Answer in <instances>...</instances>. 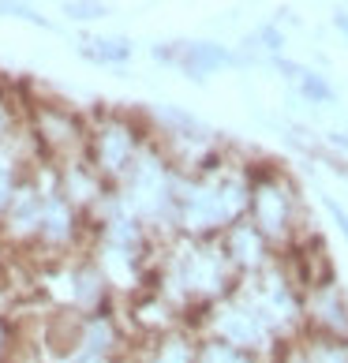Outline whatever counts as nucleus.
<instances>
[{"mask_svg": "<svg viewBox=\"0 0 348 363\" xmlns=\"http://www.w3.org/2000/svg\"><path fill=\"white\" fill-rule=\"evenodd\" d=\"M251 169L255 161L221 150L198 172H180L172 233L187 240H221L232 225H240L247 218Z\"/></svg>", "mask_w": 348, "mask_h": 363, "instance_id": "1", "label": "nucleus"}, {"mask_svg": "<svg viewBox=\"0 0 348 363\" xmlns=\"http://www.w3.org/2000/svg\"><path fill=\"white\" fill-rule=\"evenodd\" d=\"M236 285H240V277L232 274L218 240L172 236L157 247L150 289H157L187 318L191 333H195L198 315L210 311L213 303H221L225 296H232Z\"/></svg>", "mask_w": 348, "mask_h": 363, "instance_id": "2", "label": "nucleus"}, {"mask_svg": "<svg viewBox=\"0 0 348 363\" xmlns=\"http://www.w3.org/2000/svg\"><path fill=\"white\" fill-rule=\"evenodd\" d=\"M176 187L180 172L172 169V161L162 154V146L150 139V146L135 161V169L124 177V184L116 187V199L135 221H142L157 236V244L172 240V213H176Z\"/></svg>", "mask_w": 348, "mask_h": 363, "instance_id": "3", "label": "nucleus"}, {"mask_svg": "<svg viewBox=\"0 0 348 363\" xmlns=\"http://www.w3.org/2000/svg\"><path fill=\"white\" fill-rule=\"evenodd\" d=\"M247 221L281 251L296 247L307 236V210L296 180L281 165H259L251 169V199H247Z\"/></svg>", "mask_w": 348, "mask_h": 363, "instance_id": "4", "label": "nucleus"}, {"mask_svg": "<svg viewBox=\"0 0 348 363\" xmlns=\"http://www.w3.org/2000/svg\"><path fill=\"white\" fill-rule=\"evenodd\" d=\"M150 146V128L146 116L124 113V109H101L90 116V135H86V161L116 191L124 177L135 169V161Z\"/></svg>", "mask_w": 348, "mask_h": 363, "instance_id": "5", "label": "nucleus"}, {"mask_svg": "<svg viewBox=\"0 0 348 363\" xmlns=\"http://www.w3.org/2000/svg\"><path fill=\"white\" fill-rule=\"evenodd\" d=\"M195 337H213V341H225L232 348H244V352H255L262 359H274L281 352V333L270 326V318H266L255 303L247 300L244 292L225 296L221 303H213L210 311L198 315L195 322Z\"/></svg>", "mask_w": 348, "mask_h": 363, "instance_id": "6", "label": "nucleus"}, {"mask_svg": "<svg viewBox=\"0 0 348 363\" xmlns=\"http://www.w3.org/2000/svg\"><path fill=\"white\" fill-rule=\"evenodd\" d=\"M26 135L38 146L45 165H68V161L86 157V135L90 120L79 116L64 101H30L26 105Z\"/></svg>", "mask_w": 348, "mask_h": 363, "instance_id": "7", "label": "nucleus"}, {"mask_svg": "<svg viewBox=\"0 0 348 363\" xmlns=\"http://www.w3.org/2000/svg\"><path fill=\"white\" fill-rule=\"evenodd\" d=\"M45 292L57 300V311H72V315H101L113 303V289L105 274L94 266V259L72 255V259H57L45 266Z\"/></svg>", "mask_w": 348, "mask_h": 363, "instance_id": "8", "label": "nucleus"}, {"mask_svg": "<svg viewBox=\"0 0 348 363\" xmlns=\"http://www.w3.org/2000/svg\"><path fill=\"white\" fill-rule=\"evenodd\" d=\"M303 333L348 345V292L337 281L303 292Z\"/></svg>", "mask_w": 348, "mask_h": 363, "instance_id": "9", "label": "nucleus"}, {"mask_svg": "<svg viewBox=\"0 0 348 363\" xmlns=\"http://www.w3.org/2000/svg\"><path fill=\"white\" fill-rule=\"evenodd\" d=\"M221 251H225V259H229V266H232V274L240 277V281H247V277H259L262 270H270V266L277 262V247L266 240L255 225H251L247 218L240 221V225H232L229 233H225L221 240Z\"/></svg>", "mask_w": 348, "mask_h": 363, "instance_id": "10", "label": "nucleus"}, {"mask_svg": "<svg viewBox=\"0 0 348 363\" xmlns=\"http://www.w3.org/2000/svg\"><path fill=\"white\" fill-rule=\"evenodd\" d=\"M38 161H42V154H38V146L30 143V135H26V128L16 139L0 143V221H4V213L11 206V199H16V191H19V184L26 180V172H30Z\"/></svg>", "mask_w": 348, "mask_h": 363, "instance_id": "11", "label": "nucleus"}, {"mask_svg": "<svg viewBox=\"0 0 348 363\" xmlns=\"http://www.w3.org/2000/svg\"><path fill=\"white\" fill-rule=\"evenodd\" d=\"M154 57L176 64V68H184L191 79H206V75L229 68V64L236 60L232 52L225 49V45H218V42H180V45H172V49L157 45Z\"/></svg>", "mask_w": 348, "mask_h": 363, "instance_id": "12", "label": "nucleus"}, {"mask_svg": "<svg viewBox=\"0 0 348 363\" xmlns=\"http://www.w3.org/2000/svg\"><path fill=\"white\" fill-rule=\"evenodd\" d=\"M131 363H198V337L191 330H176L165 337H150L128 348Z\"/></svg>", "mask_w": 348, "mask_h": 363, "instance_id": "13", "label": "nucleus"}, {"mask_svg": "<svg viewBox=\"0 0 348 363\" xmlns=\"http://www.w3.org/2000/svg\"><path fill=\"white\" fill-rule=\"evenodd\" d=\"M281 68L292 75V86H296V94L303 101H311V105H333V101H337L330 79L318 75L315 68H300V64H281Z\"/></svg>", "mask_w": 348, "mask_h": 363, "instance_id": "14", "label": "nucleus"}, {"mask_svg": "<svg viewBox=\"0 0 348 363\" xmlns=\"http://www.w3.org/2000/svg\"><path fill=\"white\" fill-rule=\"evenodd\" d=\"M79 52L94 64H128L131 60V42L120 34H109V38H83L79 42Z\"/></svg>", "mask_w": 348, "mask_h": 363, "instance_id": "15", "label": "nucleus"}, {"mask_svg": "<svg viewBox=\"0 0 348 363\" xmlns=\"http://www.w3.org/2000/svg\"><path fill=\"white\" fill-rule=\"evenodd\" d=\"M198 363H270V359L244 352V348H232L225 341H213V337H198Z\"/></svg>", "mask_w": 348, "mask_h": 363, "instance_id": "16", "label": "nucleus"}, {"mask_svg": "<svg viewBox=\"0 0 348 363\" xmlns=\"http://www.w3.org/2000/svg\"><path fill=\"white\" fill-rule=\"evenodd\" d=\"M26 124V105L16 101V94H11L4 83H0V143L16 139Z\"/></svg>", "mask_w": 348, "mask_h": 363, "instance_id": "17", "label": "nucleus"}, {"mask_svg": "<svg viewBox=\"0 0 348 363\" xmlns=\"http://www.w3.org/2000/svg\"><path fill=\"white\" fill-rule=\"evenodd\" d=\"M16 348H19V330H16V322L0 311V363H11Z\"/></svg>", "mask_w": 348, "mask_h": 363, "instance_id": "18", "label": "nucleus"}, {"mask_svg": "<svg viewBox=\"0 0 348 363\" xmlns=\"http://www.w3.org/2000/svg\"><path fill=\"white\" fill-rule=\"evenodd\" d=\"M64 16L79 19V23H90V19L109 16V8H105V4H64Z\"/></svg>", "mask_w": 348, "mask_h": 363, "instance_id": "19", "label": "nucleus"}, {"mask_svg": "<svg viewBox=\"0 0 348 363\" xmlns=\"http://www.w3.org/2000/svg\"><path fill=\"white\" fill-rule=\"evenodd\" d=\"M255 42H262L266 52H281V49H285V34H281L277 26H262V30L255 34Z\"/></svg>", "mask_w": 348, "mask_h": 363, "instance_id": "20", "label": "nucleus"}, {"mask_svg": "<svg viewBox=\"0 0 348 363\" xmlns=\"http://www.w3.org/2000/svg\"><path fill=\"white\" fill-rule=\"evenodd\" d=\"M83 363H131V356H98V359H83Z\"/></svg>", "mask_w": 348, "mask_h": 363, "instance_id": "21", "label": "nucleus"}, {"mask_svg": "<svg viewBox=\"0 0 348 363\" xmlns=\"http://www.w3.org/2000/svg\"><path fill=\"white\" fill-rule=\"evenodd\" d=\"M333 26H337V30L348 38V11H337V16H333Z\"/></svg>", "mask_w": 348, "mask_h": 363, "instance_id": "22", "label": "nucleus"}]
</instances>
